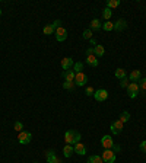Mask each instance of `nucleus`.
Segmentation results:
<instances>
[{"label":"nucleus","mask_w":146,"mask_h":163,"mask_svg":"<svg viewBox=\"0 0 146 163\" xmlns=\"http://www.w3.org/2000/svg\"><path fill=\"white\" fill-rule=\"evenodd\" d=\"M64 141H66V144L75 146L76 143L80 141V133L76 130H67L64 133Z\"/></svg>","instance_id":"f257e3e1"},{"label":"nucleus","mask_w":146,"mask_h":163,"mask_svg":"<svg viewBox=\"0 0 146 163\" xmlns=\"http://www.w3.org/2000/svg\"><path fill=\"white\" fill-rule=\"evenodd\" d=\"M94 99H95L96 102H105V100L108 99V90H105V89H98V90H95Z\"/></svg>","instance_id":"f03ea898"},{"label":"nucleus","mask_w":146,"mask_h":163,"mask_svg":"<svg viewBox=\"0 0 146 163\" xmlns=\"http://www.w3.org/2000/svg\"><path fill=\"white\" fill-rule=\"evenodd\" d=\"M32 140V134L29 133V131H21V133L18 134V141L21 143V144H29Z\"/></svg>","instance_id":"7ed1b4c3"},{"label":"nucleus","mask_w":146,"mask_h":163,"mask_svg":"<svg viewBox=\"0 0 146 163\" xmlns=\"http://www.w3.org/2000/svg\"><path fill=\"white\" fill-rule=\"evenodd\" d=\"M139 92H140V89H139V84H138V83H132V82H130V84L127 86V95H129V98H132V99L138 98Z\"/></svg>","instance_id":"20e7f679"},{"label":"nucleus","mask_w":146,"mask_h":163,"mask_svg":"<svg viewBox=\"0 0 146 163\" xmlns=\"http://www.w3.org/2000/svg\"><path fill=\"white\" fill-rule=\"evenodd\" d=\"M101 157H102L104 163H114L117 159L116 153H114L113 150H104L102 151V155H101Z\"/></svg>","instance_id":"39448f33"},{"label":"nucleus","mask_w":146,"mask_h":163,"mask_svg":"<svg viewBox=\"0 0 146 163\" xmlns=\"http://www.w3.org/2000/svg\"><path fill=\"white\" fill-rule=\"evenodd\" d=\"M75 83H76V88H78V86H79V88L85 86V84L88 83V76L85 74L84 71H80V73H76V76H75Z\"/></svg>","instance_id":"423d86ee"},{"label":"nucleus","mask_w":146,"mask_h":163,"mask_svg":"<svg viewBox=\"0 0 146 163\" xmlns=\"http://www.w3.org/2000/svg\"><path fill=\"white\" fill-rule=\"evenodd\" d=\"M101 146L104 147V150H111L114 146V140L111 135H102L101 138Z\"/></svg>","instance_id":"0eeeda50"},{"label":"nucleus","mask_w":146,"mask_h":163,"mask_svg":"<svg viewBox=\"0 0 146 163\" xmlns=\"http://www.w3.org/2000/svg\"><path fill=\"white\" fill-rule=\"evenodd\" d=\"M56 39H57L58 42L66 41V39H67V31H66V28L60 26V28H57V29H56Z\"/></svg>","instance_id":"6e6552de"},{"label":"nucleus","mask_w":146,"mask_h":163,"mask_svg":"<svg viewBox=\"0 0 146 163\" xmlns=\"http://www.w3.org/2000/svg\"><path fill=\"white\" fill-rule=\"evenodd\" d=\"M126 28H127V22H126V19H123V18H120V19H117V21L114 22V31H116V32H121V31H124Z\"/></svg>","instance_id":"1a4fd4ad"},{"label":"nucleus","mask_w":146,"mask_h":163,"mask_svg":"<svg viewBox=\"0 0 146 163\" xmlns=\"http://www.w3.org/2000/svg\"><path fill=\"white\" fill-rule=\"evenodd\" d=\"M123 122L120 121V120H116V121L111 124V133L116 134V135H118V134H121V131H123Z\"/></svg>","instance_id":"9d476101"},{"label":"nucleus","mask_w":146,"mask_h":163,"mask_svg":"<svg viewBox=\"0 0 146 163\" xmlns=\"http://www.w3.org/2000/svg\"><path fill=\"white\" fill-rule=\"evenodd\" d=\"M73 150H75V153L76 155H79V156H85L88 153V149H86V146H85L84 143H76L75 146H73Z\"/></svg>","instance_id":"9b49d317"},{"label":"nucleus","mask_w":146,"mask_h":163,"mask_svg":"<svg viewBox=\"0 0 146 163\" xmlns=\"http://www.w3.org/2000/svg\"><path fill=\"white\" fill-rule=\"evenodd\" d=\"M73 59H70V57H64V59H62V69L63 71L66 70H70V69H73Z\"/></svg>","instance_id":"f8f14e48"},{"label":"nucleus","mask_w":146,"mask_h":163,"mask_svg":"<svg viewBox=\"0 0 146 163\" xmlns=\"http://www.w3.org/2000/svg\"><path fill=\"white\" fill-rule=\"evenodd\" d=\"M140 79H142V73H140V70H132V73L129 74L130 82H132V83H138Z\"/></svg>","instance_id":"ddd939ff"},{"label":"nucleus","mask_w":146,"mask_h":163,"mask_svg":"<svg viewBox=\"0 0 146 163\" xmlns=\"http://www.w3.org/2000/svg\"><path fill=\"white\" fill-rule=\"evenodd\" d=\"M46 159H47V163H56V160L58 159L57 156H56V150L50 149V150L46 151Z\"/></svg>","instance_id":"4468645a"},{"label":"nucleus","mask_w":146,"mask_h":163,"mask_svg":"<svg viewBox=\"0 0 146 163\" xmlns=\"http://www.w3.org/2000/svg\"><path fill=\"white\" fill-rule=\"evenodd\" d=\"M62 76H63V79L66 80V82H75L76 73L73 70H66V71H63L62 73Z\"/></svg>","instance_id":"2eb2a0df"},{"label":"nucleus","mask_w":146,"mask_h":163,"mask_svg":"<svg viewBox=\"0 0 146 163\" xmlns=\"http://www.w3.org/2000/svg\"><path fill=\"white\" fill-rule=\"evenodd\" d=\"M89 29H91V31H100V29H102V23H101L100 19H92L91 23H89Z\"/></svg>","instance_id":"dca6fc26"},{"label":"nucleus","mask_w":146,"mask_h":163,"mask_svg":"<svg viewBox=\"0 0 146 163\" xmlns=\"http://www.w3.org/2000/svg\"><path fill=\"white\" fill-rule=\"evenodd\" d=\"M86 63L89 64L91 67H98L100 61H98V59H96L95 54H91V55H86Z\"/></svg>","instance_id":"f3484780"},{"label":"nucleus","mask_w":146,"mask_h":163,"mask_svg":"<svg viewBox=\"0 0 146 163\" xmlns=\"http://www.w3.org/2000/svg\"><path fill=\"white\" fill-rule=\"evenodd\" d=\"M94 54H95L96 57H102V55L105 54L104 45H101V44H96V45L94 47Z\"/></svg>","instance_id":"a211bd4d"},{"label":"nucleus","mask_w":146,"mask_h":163,"mask_svg":"<svg viewBox=\"0 0 146 163\" xmlns=\"http://www.w3.org/2000/svg\"><path fill=\"white\" fill-rule=\"evenodd\" d=\"M73 153H75V150H73V146H70V144H66V146L63 147V156H64V157H70Z\"/></svg>","instance_id":"6ab92c4d"},{"label":"nucleus","mask_w":146,"mask_h":163,"mask_svg":"<svg viewBox=\"0 0 146 163\" xmlns=\"http://www.w3.org/2000/svg\"><path fill=\"white\" fill-rule=\"evenodd\" d=\"M88 163H104V160L100 155H92L88 157Z\"/></svg>","instance_id":"aec40b11"},{"label":"nucleus","mask_w":146,"mask_h":163,"mask_svg":"<svg viewBox=\"0 0 146 163\" xmlns=\"http://www.w3.org/2000/svg\"><path fill=\"white\" fill-rule=\"evenodd\" d=\"M102 29L107 31V32H110V31H114V22L105 21L104 23H102Z\"/></svg>","instance_id":"412c9836"},{"label":"nucleus","mask_w":146,"mask_h":163,"mask_svg":"<svg viewBox=\"0 0 146 163\" xmlns=\"http://www.w3.org/2000/svg\"><path fill=\"white\" fill-rule=\"evenodd\" d=\"M114 74H116V77H117L118 80H121V79H124V77H127V73H126L124 69H117Z\"/></svg>","instance_id":"4be33fe9"},{"label":"nucleus","mask_w":146,"mask_h":163,"mask_svg":"<svg viewBox=\"0 0 146 163\" xmlns=\"http://www.w3.org/2000/svg\"><path fill=\"white\" fill-rule=\"evenodd\" d=\"M120 6V0H107V6L105 8L108 9H116Z\"/></svg>","instance_id":"5701e85b"},{"label":"nucleus","mask_w":146,"mask_h":163,"mask_svg":"<svg viewBox=\"0 0 146 163\" xmlns=\"http://www.w3.org/2000/svg\"><path fill=\"white\" fill-rule=\"evenodd\" d=\"M111 16H113V10L108 8H105L104 10H102V18H104L105 21H110L111 19Z\"/></svg>","instance_id":"b1692460"},{"label":"nucleus","mask_w":146,"mask_h":163,"mask_svg":"<svg viewBox=\"0 0 146 163\" xmlns=\"http://www.w3.org/2000/svg\"><path fill=\"white\" fill-rule=\"evenodd\" d=\"M75 88H76L75 82H64L63 83V89H66V90H73Z\"/></svg>","instance_id":"393cba45"},{"label":"nucleus","mask_w":146,"mask_h":163,"mask_svg":"<svg viewBox=\"0 0 146 163\" xmlns=\"http://www.w3.org/2000/svg\"><path fill=\"white\" fill-rule=\"evenodd\" d=\"M118 120H120L121 122H123V124H124V122H127L130 120V114L127 112V111H124V112H121L120 114V118H118Z\"/></svg>","instance_id":"a878e982"},{"label":"nucleus","mask_w":146,"mask_h":163,"mask_svg":"<svg viewBox=\"0 0 146 163\" xmlns=\"http://www.w3.org/2000/svg\"><path fill=\"white\" fill-rule=\"evenodd\" d=\"M82 70H84V63L82 61H78V63L73 64V71L75 73H80Z\"/></svg>","instance_id":"bb28decb"},{"label":"nucleus","mask_w":146,"mask_h":163,"mask_svg":"<svg viewBox=\"0 0 146 163\" xmlns=\"http://www.w3.org/2000/svg\"><path fill=\"white\" fill-rule=\"evenodd\" d=\"M42 32H44V35H51V33L56 32V29L53 28V25H47V26H44Z\"/></svg>","instance_id":"cd10ccee"},{"label":"nucleus","mask_w":146,"mask_h":163,"mask_svg":"<svg viewBox=\"0 0 146 163\" xmlns=\"http://www.w3.org/2000/svg\"><path fill=\"white\" fill-rule=\"evenodd\" d=\"M13 128H15V131L21 133V131H24V124L21 121H15L13 122Z\"/></svg>","instance_id":"c85d7f7f"},{"label":"nucleus","mask_w":146,"mask_h":163,"mask_svg":"<svg viewBox=\"0 0 146 163\" xmlns=\"http://www.w3.org/2000/svg\"><path fill=\"white\" fill-rule=\"evenodd\" d=\"M138 84H139V89L145 92V90H146V77H143V79H140V80H139V82H138Z\"/></svg>","instance_id":"c756f323"},{"label":"nucleus","mask_w":146,"mask_h":163,"mask_svg":"<svg viewBox=\"0 0 146 163\" xmlns=\"http://www.w3.org/2000/svg\"><path fill=\"white\" fill-rule=\"evenodd\" d=\"M82 37H84V39H92V31L91 29H85L84 33H82Z\"/></svg>","instance_id":"7c9ffc66"},{"label":"nucleus","mask_w":146,"mask_h":163,"mask_svg":"<svg viewBox=\"0 0 146 163\" xmlns=\"http://www.w3.org/2000/svg\"><path fill=\"white\" fill-rule=\"evenodd\" d=\"M94 93H95V90H94L92 86H88V88L85 89V95H86V96H94Z\"/></svg>","instance_id":"2f4dec72"},{"label":"nucleus","mask_w":146,"mask_h":163,"mask_svg":"<svg viewBox=\"0 0 146 163\" xmlns=\"http://www.w3.org/2000/svg\"><path fill=\"white\" fill-rule=\"evenodd\" d=\"M129 84H130V80L127 79V77H124V79L120 80V86H121V88H126V89H127V86H129Z\"/></svg>","instance_id":"473e14b6"},{"label":"nucleus","mask_w":146,"mask_h":163,"mask_svg":"<svg viewBox=\"0 0 146 163\" xmlns=\"http://www.w3.org/2000/svg\"><path fill=\"white\" fill-rule=\"evenodd\" d=\"M139 149H140L143 153H146V140H143V141L139 144Z\"/></svg>","instance_id":"72a5a7b5"},{"label":"nucleus","mask_w":146,"mask_h":163,"mask_svg":"<svg viewBox=\"0 0 146 163\" xmlns=\"http://www.w3.org/2000/svg\"><path fill=\"white\" fill-rule=\"evenodd\" d=\"M111 150H113L114 153H120V151H121V147L118 146V144H116V143H114V146H113V149H111Z\"/></svg>","instance_id":"f704fd0d"},{"label":"nucleus","mask_w":146,"mask_h":163,"mask_svg":"<svg viewBox=\"0 0 146 163\" xmlns=\"http://www.w3.org/2000/svg\"><path fill=\"white\" fill-rule=\"evenodd\" d=\"M85 54H86V55L94 54V48H86V51H85Z\"/></svg>","instance_id":"c9c22d12"},{"label":"nucleus","mask_w":146,"mask_h":163,"mask_svg":"<svg viewBox=\"0 0 146 163\" xmlns=\"http://www.w3.org/2000/svg\"><path fill=\"white\" fill-rule=\"evenodd\" d=\"M89 42H91V44H92V45H94V47L96 45V41H95V39H94V38H92V39H89Z\"/></svg>","instance_id":"e433bc0d"},{"label":"nucleus","mask_w":146,"mask_h":163,"mask_svg":"<svg viewBox=\"0 0 146 163\" xmlns=\"http://www.w3.org/2000/svg\"><path fill=\"white\" fill-rule=\"evenodd\" d=\"M0 16H2V9H0Z\"/></svg>","instance_id":"4c0bfd02"},{"label":"nucleus","mask_w":146,"mask_h":163,"mask_svg":"<svg viewBox=\"0 0 146 163\" xmlns=\"http://www.w3.org/2000/svg\"><path fill=\"white\" fill-rule=\"evenodd\" d=\"M34 163H37V162H34Z\"/></svg>","instance_id":"58836bf2"}]
</instances>
